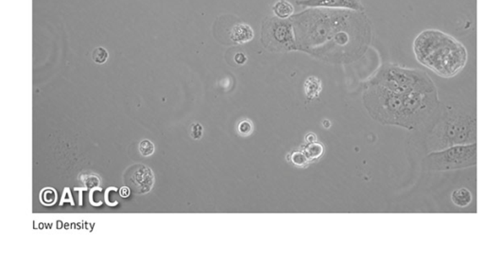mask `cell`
<instances>
[{
    "mask_svg": "<svg viewBox=\"0 0 484 262\" xmlns=\"http://www.w3.org/2000/svg\"><path fill=\"white\" fill-rule=\"evenodd\" d=\"M376 114L381 121L414 129L439 109L436 86L421 70L387 66L376 79Z\"/></svg>",
    "mask_w": 484,
    "mask_h": 262,
    "instance_id": "1",
    "label": "cell"
},
{
    "mask_svg": "<svg viewBox=\"0 0 484 262\" xmlns=\"http://www.w3.org/2000/svg\"><path fill=\"white\" fill-rule=\"evenodd\" d=\"M412 48L419 63L442 78L455 77L467 63L465 46L443 30H422L415 37Z\"/></svg>",
    "mask_w": 484,
    "mask_h": 262,
    "instance_id": "2",
    "label": "cell"
},
{
    "mask_svg": "<svg viewBox=\"0 0 484 262\" xmlns=\"http://www.w3.org/2000/svg\"><path fill=\"white\" fill-rule=\"evenodd\" d=\"M439 150L454 145L475 143L477 141V122L475 117L454 114L443 121L435 132Z\"/></svg>",
    "mask_w": 484,
    "mask_h": 262,
    "instance_id": "3",
    "label": "cell"
},
{
    "mask_svg": "<svg viewBox=\"0 0 484 262\" xmlns=\"http://www.w3.org/2000/svg\"><path fill=\"white\" fill-rule=\"evenodd\" d=\"M478 162L477 143L454 145L432 152L425 157V165L432 170H453L474 167Z\"/></svg>",
    "mask_w": 484,
    "mask_h": 262,
    "instance_id": "4",
    "label": "cell"
},
{
    "mask_svg": "<svg viewBox=\"0 0 484 262\" xmlns=\"http://www.w3.org/2000/svg\"><path fill=\"white\" fill-rule=\"evenodd\" d=\"M124 182L132 192L145 194L154 187V175L152 170L145 165L137 164L126 170Z\"/></svg>",
    "mask_w": 484,
    "mask_h": 262,
    "instance_id": "5",
    "label": "cell"
},
{
    "mask_svg": "<svg viewBox=\"0 0 484 262\" xmlns=\"http://www.w3.org/2000/svg\"><path fill=\"white\" fill-rule=\"evenodd\" d=\"M301 6L345 8V9L361 10L363 6L358 0H302L297 1Z\"/></svg>",
    "mask_w": 484,
    "mask_h": 262,
    "instance_id": "6",
    "label": "cell"
},
{
    "mask_svg": "<svg viewBox=\"0 0 484 262\" xmlns=\"http://www.w3.org/2000/svg\"><path fill=\"white\" fill-rule=\"evenodd\" d=\"M254 37V30L248 24L241 23L232 28L230 37L236 44H245L253 40Z\"/></svg>",
    "mask_w": 484,
    "mask_h": 262,
    "instance_id": "7",
    "label": "cell"
},
{
    "mask_svg": "<svg viewBox=\"0 0 484 262\" xmlns=\"http://www.w3.org/2000/svg\"><path fill=\"white\" fill-rule=\"evenodd\" d=\"M272 12L279 19H286L294 14V8L288 0H279L272 6Z\"/></svg>",
    "mask_w": 484,
    "mask_h": 262,
    "instance_id": "8",
    "label": "cell"
},
{
    "mask_svg": "<svg viewBox=\"0 0 484 262\" xmlns=\"http://www.w3.org/2000/svg\"><path fill=\"white\" fill-rule=\"evenodd\" d=\"M452 200L457 207L465 208L470 205L471 201H472V195H471L470 190H466V188H458V190H455L452 193Z\"/></svg>",
    "mask_w": 484,
    "mask_h": 262,
    "instance_id": "9",
    "label": "cell"
},
{
    "mask_svg": "<svg viewBox=\"0 0 484 262\" xmlns=\"http://www.w3.org/2000/svg\"><path fill=\"white\" fill-rule=\"evenodd\" d=\"M305 94L308 97H316L320 93L321 81L317 78L310 77L305 81Z\"/></svg>",
    "mask_w": 484,
    "mask_h": 262,
    "instance_id": "10",
    "label": "cell"
},
{
    "mask_svg": "<svg viewBox=\"0 0 484 262\" xmlns=\"http://www.w3.org/2000/svg\"><path fill=\"white\" fill-rule=\"evenodd\" d=\"M305 152L307 159H319L321 155L323 154V147L319 143H310L307 146Z\"/></svg>",
    "mask_w": 484,
    "mask_h": 262,
    "instance_id": "11",
    "label": "cell"
},
{
    "mask_svg": "<svg viewBox=\"0 0 484 262\" xmlns=\"http://www.w3.org/2000/svg\"><path fill=\"white\" fill-rule=\"evenodd\" d=\"M108 52L105 48L99 47L95 48L92 53V59L96 63H105L107 59H108Z\"/></svg>",
    "mask_w": 484,
    "mask_h": 262,
    "instance_id": "12",
    "label": "cell"
},
{
    "mask_svg": "<svg viewBox=\"0 0 484 262\" xmlns=\"http://www.w3.org/2000/svg\"><path fill=\"white\" fill-rule=\"evenodd\" d=\"M139 152L140 154L143 155V157H150L154 152V145L152 141L145 139L142 141L139 144Z\"/></svg>",
    "mask_w": 484,
    "mask_h": 262,
    "instance_id": "13",
    "label": "cell"
},
{
    "mask_svg": "<svg viewBox=\"0 0 484 262\" xmlns=\"http://www.w3.org/2000/svg\"><path fill=\"white\" fill-rule=\"evenodd\" d=\"M41 199H42L43 203H48V205L54 203L56 200V193L54 190H50V188L45 190L44 192H42V195H41Z\"/></svg>",
    "mask_w": 484,
    "mask_h": 262,
    "instance_id": "14",
    "label": "cell"
},
{
    "mask_svg": "<svg viewBox=\"0 0 484 262\" xmlns=\"http://www.w3.org/2000/svg\"><path fill=\"white\" fill-rule=\"evenodd\" d=\"M190 137L193 139H200L203 136V127L201 124L193 123L191 124L190 129Z\"/></svg>",
    "mask_w": 484,
    "mask_h": 262,
    "instance_id": "15",
    "label": "cell"
},
{
    "mask_svg": "<svg viewBox=\"0 0 484 262\" xmlns=\"http://www.w3.org/2000/svg\"><path fill=\"white\" fill-rule=\"evenodd\" d=\"M239 131L242 136H248L253 131V126H252L251 122L249 121H242L241 123L239 124Z\"/></svg>",
    "mask_w": 484,
    "mask_h": 262,
    "instance_id": "16",
    "label": "cell"
},
{
    "mask_svg": "<svg viewBox=\"0 0 484 262\" xmlns=\"http://www.w3.org/2000/svg\"><path fill=\"white\" fill-rule=\"evenodd\" d=\"M292 160L297 166H304L307 161V155L302 154V152H294L292 154Z\"/></svg>",
    "mask_w": 484,
    "mask_h": 262,
    "instance_id": "17",
    "label": "cell"
},
{
    "mask_svg": "<svg viewBox=\"0 0 484 262\" xmlns=\"http://www.w3.org/2000/svg\"><path fill=\"white\" fill-rule=\"evenodd\" d=\"M235 61L236 63H239V65H242V63H244L247 61L246 56L243 54V53H238L235 56Z\"/></svg>",
    "mask_w": 484,
    "mask_h": 262,
    "instance_id": "18",
    "label": "cell"
},
{
    "mask_svg": "<svg viewBox=\"0 0 484 262\" xmlns=\"http://www.w3.org/2000/svg\"><path fill=\"white\" fill-rule=\"evenodd\" d=\"M129 190L130 188L128 187L122 188V190H121V194L123 196V197H127V196H128L130 193Z\"/></svg>",
    "mask_w": 484,
    "mask_h": 262,
    "instance_id": "19",
    "label": "cell"
}]
</instances>
